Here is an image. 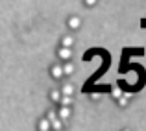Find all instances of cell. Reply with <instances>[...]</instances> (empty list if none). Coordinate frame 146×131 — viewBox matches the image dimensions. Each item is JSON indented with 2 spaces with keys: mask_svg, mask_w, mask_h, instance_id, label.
Here are the masks:
<instances>
[{
  "mask_svg": "<svg viewBox=\"0 0 146 131\" xmlns=\"http://www.w3.org/2000/svg\"><path fill=\"white\" fill-rule=\"evenodd\" d=\"M59 56L63 57V59H68V57H70V46H65V48L59 52Z\"/></svg>",
  "mask_w": 146,
  "mask_h": 131,
  "instance_id": "cell-1",
  "label": "cell"
},
{
  "mask_svg": "<svg viewBox=\"0 0 146 131\" xmlns=\"http://www.w3.org/2000/svg\"><path fill=\"white\" fill-rule=\"evenodd\" d=\"M52 74H54V78H61V76H63V68H61V67H54Z\"/></svg>",
  "mask_w": 146,
  "mask_h": 131,
  "instance_id": "cell-2",
  "label": "cell"
},
{
  "mask_svg": "<svg viewBox=\"0 0 146 131\" xmlns=\"http://www.w3.org/2000/svg\"><path fill=\"white\" fill-rule=\"evenodd\" d=\"M61 118H68L70 116V109H68V105H63V109H61Z\"/></svg>",
  "mask_w": 146,
  "mask_h": 131,
  "instance_id": "cell-3",
  "label": "cell"
},
{
  "mask_svg": "<svg viewBox=\"0 0 146 131\" xmlns=\"http://www.w3.org/2000/svg\"><path fill=\"white\" fill-rule=\"evenodd\" d=\"M70 102H72V100H70V94H65L63 98H61V103H63V105H70Z\"/></svg>",
  "mask_w": 146,
  "mask_h": 131,
  "instance_id": "cell-4",
  "label": "cell"
},
{
  "mask_svg": "<svg viewBox=\"0 0 146 131\" xmlns=\"http://www.w3.org/2000/svg\"><path fill=\"white\" fill-rule=\"evenodd\" d=\"M72 70H74V67H72V65L68 63V65H65V68H63V74H72Z\"/></svg>",
  "mask_w": 146,
  "mask_h": 131,
  "instance_id": "cell-5",
  "label": "cell"
},
{
  "mask_svg": "<svg viewBox=\"0 0 146 131\" xmlns=\"http://www.w3.org/2000/svg\"><path fill=\"white\" fill-rule=\"evenodd\" d=\"M72 91H74V89H72V85H65V87H63V94H72Z\"/></svg>",
  "mask_w": 146,
  "mask_h": 131,
  "instance_id": "cell-6",
  "label": "cell"
},
{
  "mask_svg": "<svg viewBox=\"0 0 146 131\" xmlns=\"http://www.w3.org/2000/svg\"><path fill=\"white\" fill-rule=\"evenodd\" d=\"M50 122H52V128H56V129H59V128H61V122L57 120V118H54V120H50Z\"/></svg>",
  "mask_w": 146,
  "mask_h": 131,
  "instance_id": "cell-7",
  "label": "cell"
},
{
  "mask_svg": "<svg viewBox=\"0 0 146 131\" xmlns=\"http://www.w3.org/2000/svg\"><path fill=\"white\" fill-rule=\"evenodd\" d=\"M72 44V37H65L63 39V46H70Z\"/></svg>",
  "mask_w": 146,
  "mask_h": 131,
  "instance_id": "cell-8",
  "label": "cell"
},
{
  "mask_svg": "<svg viewBox=\"0 0 146 131\" xmlns=\"http://www.w3.org/2000/svg\"><path fill=\"white\" fill-rule=\"evenodd\" d=\"M68 24H70V26H72V28H76V26H78V24H80V21H78V19H76V17H74V19H70V22H68Z\"/></svg>",
  "mask_w": 146,
  "mask_h": 131,
  "instance_id": "cell-9",
  "label": "cell"
},
{
  "mask_svg": "<svg viewBox=\"0 0 146 131\" xmlns=\"http://www.w3.org/2000/svg\"><path fill=\"white\" fill-rule=\"evenodd\" d=\"M59 98H61V94H59V92H52V100H56V102H57Z\"/></svg>",
  "mask_w": 146,
  "mask_h": 131,
  "instance_id": "cell-10",
  "label": "cell"
},
{
  "mask_svg": "<svg viewBox=\"0 0 146 131\" xmlns=\"http://www.w3.org/2000/svg\"><path fill=\"white\" fill-rule=\"evenodd\" d=\"M39 128H41V129H48V122H46V120H44V122H41V126H39Z\"/></svg>",
  "mask_w": 146,
  "mask_h": 131,
  "instance_id": "cell-11",
  "label": "cell"
},
{
  "mask_svg": "<svg viewBox=\"0 0 146 131\" xmlns=\"http://www.w3.org/2000/svg\"><path fill=\"white\" fill-rule=\"evenodd\" d=\"M113 96H117V98H118V96H120V89H115V91H113Z\"/></svg>",
  "mask_w": 146,
  "mask_h": 131,
  "instance_id": "cell-12",
  "label": "cell"
},
{
  "mask_svg": "<svg viewBox=\"0 0 146 131\" xmlns=\"http://www.w3.org/2000/svg\"><path fill=\"white\" fill-rule=\"evenodd\" d=\"M54 118H56V114H54L52 111H50V113H48V120H54Z\"/></svg>",
  "mask_w": 146,
  "mask_h": 131,
  "instance_id": "cell-13",
  "label": "cell"
},
{
  "mask_svg": "<svg viewBox=\"0 0 146 131\" xmlns=\"http://www.w3.org/2000/svg\"><path fill=\"white\" fill-rule=\"evenodd\" d=\"M87 4H89V6H94V4H96V0H87Z\"/></svg>",
  "mask_w": 146,
  "mask_h": 131,
  "instance_id": "cell-14",
  "label": "cell"
}]
</instances>
